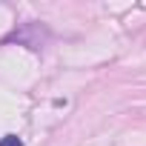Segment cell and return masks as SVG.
I'll return each instance as SVG.
<instances>
[{
    "instance_id": "1",
    "label": "cell",
    "mask_w": 146,
    "mask_h": 146,
    "mask_svg": "<svg viewBox=\"0 0 146 146\" xmlns=\"http://www.w3.org/2000/svg\"><path fill=\"white\" fill-rule=\"evenodd\" d=\"M0 146H23V140L17 135H3L0 137Z\"/></svg>"
}]
</instances>
